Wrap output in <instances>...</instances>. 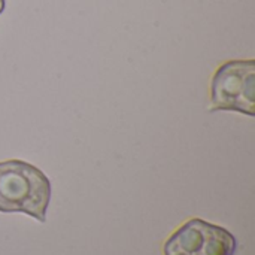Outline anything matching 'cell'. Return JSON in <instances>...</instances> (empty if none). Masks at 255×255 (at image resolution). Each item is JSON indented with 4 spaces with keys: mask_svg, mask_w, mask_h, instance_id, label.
<instances>
[{
    "mask_svg": "<svg viewBox=\"0 0 255 255\" xmlns=\"http://www.w3.org/2000/svg\"><path fill=\"white\" fill-rule=\"evenodd\" d=\"M52 187L48 176L22 160L0 161V212H21L45 223Z\"/></svg>",
    "mask_w": 255,
    "mask_h": 255,
    "instance_id": "cell-1",
    "label": "cell"
},
{
    "mask_svg": "<svg viewBox=\"0 0 255 255\" xmlns=\"http://www.w3.org/2000/svg\"><path fill=\"white\" fill-rule=\"evenodd\" d=\"M229 111L255 115V60H230L211 81V112Z\"/></svg>",
    "mask_w": 255,
    "mask_h": 255,
    "instance_id": "cell-2",
    "label": "cell"
},
{
    "mask_svg": "<svg viewBox=\"0 0 255 255\" xmlns=\"http://www.w3.org/2000/svg\"><path fill=\"white\" fill-rule=\"evenodd\" d=\"M238 241L227 229L193 218L164 244V255H235Z\"/></svg>",
    "mask_w": 255,
    "mask_h": 255,
    "instance_id": "cell-3",
    "label": "cell"
},
{
    "mask_svg": "<svg viewBox=\"0 0 255 255\" xmlns=\"http://www.w3.org/2000/svg\"><path fill=\"white\" fill-rule=\"evenodd\" d=\"M4 9H6V0H0V15L4 12Z\"/></svg>",
    "mask_w": 255,
    "mask_h": 255,
    "instance_id": "cell-4",
    "label": "cell"
}]
</instances>
